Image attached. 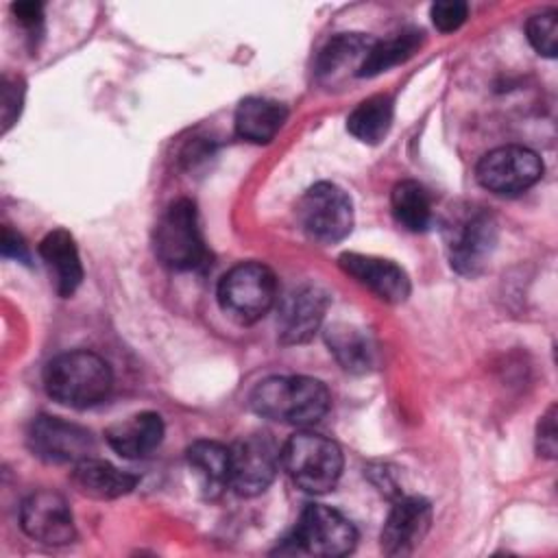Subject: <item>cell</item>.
Returning a JSON list of instances; mask_svg holds the SVG:
<instances>
[{
	"mask_svg": "<svg viewBox=\"0 0 558 558\" xmlns=\"http://www.w3.org/2000/svg\"><path fill=\"white\" fill-rule=\"evenodd\" d=\"M543 174L541 157L525 146H499L477 163V181L493 194L514 196L532 187Z\"/></svg>",
	"mask_w": 558,
	"mask_h": 558,
	"instance_id": "10",
	"label": "cell"
},
{
	"mask_svg": "<svg viewBox=\"0 0 558 558\" xmlns=\"http://www.w3.org/2000/svg\"><path fill=\"white\" fill-rule=\"evenodd\" d=\"M432 523V506L423 497H397L381 530V549L388 556L412 554Z\"/></svg>",
	"mask_w": 558,
	"mask_h": 558,
	"instance_id": "14",
	"label": "cell"
},
{
	"mask_svg": "<svg viewBox=\"0 0 558 558\" xmlns=\"http://www.w3.org/2000/svg\"><path fill=\"white\" fill-rule=\"evenodd\" d=\"M296 214L303 231L323 244L347 238L353 227V203L349 194L329 181L312 185L303 194Z\"/></svg>",
	"mask_w": 558,
	"mask_h": 558,
	"instance_id": "9",
	"label": "cell"
},
{
	"mask_svg": "<svg viewBox=\"0 0 558 558\" xmlns=\"http://www.w3.org/2000/svg\"><path fill=\"white\" fill-rule=\"evenodd\" d=\"M281 466V447L270 434H248L229 447V486L253 497L264 493Z\"/></svg>",
	"mask_w": 558,
	"mask_h": 558,
	"instance_id": "8",
	"label": "cell"
},
{
	"mask_svg": "<svg viewBox=\"0 0 558 558\" xmlns=\"http://www.w3.org/2000/svg\"><path fill=\"white\" fill-rule=\"evenodd\" d=\"M39 255L59 296H72L83 281V266L74 238L65 229L50 231L39 242Z\"/></svg>",
	"mask_w": 558,
	"mask_h": 558,
	"instance_id": "16",
	"label": "cell"
},
{
	"mask_svg": "<svg viewBox=\"0 0 558 558\" xmlns=\"http://www.w3.org/2000/svg\"><path fill=\"white\" fill-rule=\"evenodd\" d=\"M329 296L318 286H301L292 290L279 305L277 329L283 344H303L320 327Z\"/></svg>",
	"mask_w": 558,
	"mask_h": 558,
	"instance_id": "13",
	"label": "cell"
},
{
	"mask_svg": "<svg viewBox=\"0 0 558 558\" xmlns=\"http://www.w3.org/2000/svg\"><path fill=\"white\" fill-rule=\"evenodd\" d=\"M375 39L362 33H338L331 37L316 59V74L320 81L336 83L349 72L357 76L362 61L366 59Z\"/></svg>",
	"mask_w": 558,
	"mask_h": 558,
	"instance_id": "19",
	"label": "cell"
},
{
	"mask_svg": "<svg viewBox=\"0 0 558 558\" xmlns=\"http://www.w3.org/2000/svg\"><path fill=\"white\" fill-rule=\"evenodd\" d=\"M163 421L157 412H140L107 429L109 447L122 458H144L163 440Z\"/></svg>",
	"mask_w": 558,
	"mask_h": 558,
	"instance_id": "17",
	"label": "cell"
},
{
	"mask_svg": "<svg viewBox=\"0 0 558 558\" xmlns=\"http://www.w3.org/2000/svg\"><path fill=\"white\" fill-rule=\"evenodd\" d=\"M331 405L323 381L305 375L268 377L251 392V408L270 421L307 427L318 423Z\"/></svg>",
	"mask_w": 558,
	"mask_h": 558,
	"instance_id": "1",
	"label": "cell"
},
{
	"mask_svg": "<svg viewBox=\"0 0 558 558\" xmlns=\"http://www.w3.org/2000/svg\"><path fill=\"white\" fill-rule=\"evenodd\" d=\"M392 98L386 94L371 96L362 100L351 116L347 118V129L353 137H357L364 144H377L386 137L392 124Z\"/></svg>",
	"mask_w": 558,
	"mask_h": 558,
	"instance_id": "22",
	"label": "cell"
},
{
	"mask_svg": "<svg viewBox=\"0 0 558 558\" xmlns=\"http://www.w3.org/2000/svg\"><path fill=\"white\" fill-rule=\"evenodd\" d=\"M155 253L172 270H198L207 266L209 251L201 233L196 205L190 198L174 201L161 214L155 229Z\"/></svg>",
	"mask_w": 558,
	"mask_h": 558,
	"instance_id": "4",
	"label": "cell"
},
{
	"mask_svg": "<svg viewBox=\"0 0 558 558\" xmlns=\"http://www.w3.org/2000/svg\"><path fill=\"white\" fill-rule=\"evenodd\" d=\"M527 39L532 48L543 57H556L558 48V13L556 11H543L527 20L525 24Z\"/></svg>",
	"mask_w": 558,
	"mask_h": 558,
	"instance_id": "26",
	"label": "cell"
},
{
	"mask_svg": "<svg viewBox=\"0 0 558 558\" xmlns=\"http://www.w3.org/2000/svg\"><path fill=\"white\" fill-rule=\"evenodd\" d=\"M22 530L39 543L65 545L74 538V517L63 499L54 490H35L20 506Z\"/></svg>",
	"mask_w": 558,
	"mask_h": 558,
	"instance_id": "12",
	"label": "cell"
},
{
	"mask_svg": "<svg viewBox=\"0 0 558 558\" xmlns=\"http://www.w3.org/2000/svg\"><path fill=\"white\" fill-rule=\"evenodd\" d=\"M44 386L57 403L83 410L107 399L113 375L100 355L92 351H68L46 364Z\"/></svg>",
	"mask_w": 558,
	"mask_h": 558,
	"instance_id": "2",
	"label": "cell"
},
{
	"mask_svg": "<svg viewBox=\"0 0 558 558\" xmlns=\"http://www.w3.org/2000/svg\"><path fill=\"white\" fill-rule=\"evenodd\" d=\"M288 118V109L268 98H246L235 109V131L253 144H268Z\"/></svg>",
	"mask_w": 558,
	"mask_h": 558,
	"instance_id": "21",
	"label": "cell"
},
{
	"mask_svg": "<svg viewBox=\"0 0 558 558\" xmlns=\"http://www.w3.org/2000/svg\"><path fill=\"white\" fill-rule=\"evenodd\" d=\"M390 209L395 220L408 231H425L432 222V201L418 181H401L392 187Z\"/></svg>",
	"mask_w": 558,
	"mask_h": 558,
	"instance_id": "23",
	"label": "cell"
},
{
	"mask_svg": "<svg viewBox=\"0 0 558 558\" xmlns=\"http://www.w3.org/2000/svg\"><path fill=\"white\" fill-rule=\"evenodd\" d=\"M2 255L13 257L17 262H28V248H26L24 240L9 227H4V231H2Z\"/></svg>",
	"mask_w": 558,
	"mask_h": 558,
	"instance_id": "30",
	"label": "cell"
},
{
	"mask_svg": "<svg viewBox=\"0 0 558 558\" xmlns=\"http://www.w3.org/2000/svg\"><path fill=\"white\" fill-rule=\"evenodd\" d=\"M185 458L205 497L216 499L229 486V447L222 442L196 440L187 447Z\"/></svg>",
	"mask_w": 558,
	"mask_h": 558,
	"instance_id": "20",
	"label": "cell"
},
{
	"mask_svg": "<svg viewBox=\"0 0 558 558\" xmlns=\"http://www.w3.org/2000/svg\"><path fill=\"white\" fill-rule=\"evenodd\" d=\"M432 22L440 33H451L458 31L466 15H469V7L462 0H440L432 4Z\"/></svg>",
	"mask_w": 558,
	"mask_h": 558,
	"instance_id": "27",
	"label": "cell"
},
{
	"mask_svg": "<svg viewBox=\"0 0 558 558\" xmlns=\"http://www.w3.org/2000/svg\"><path fill=\"white\" fill-rule=\"evenodd\" d=\"M421 41H423V33L414 28L395 33L392 37L381 41H373L366 59L360 65L357 76H375L397 63H403L421 48Z\"/></svg>",
	"mask_w": 558,
	"mask_h": 558,
	"instance_id": "24",
	"label": "cell"
},
{
	"mask_svg": "<svg viewBox=\"0 0 558 558\" xmlns=\"http://www.w3.org/2000/svg\"><path fill=\"white\" fill-rule=\"evenodd\" d=\"M445 242L451 268L460 275H477L497 244V222L480 205H464L445 222Z\"/></svg>",
	"mask_w": 558,
	"mask_h": 558,
	"instance_id": "5",
	"label": "cell"
},
{
	"mask_svg": "<svg viewBox=\"0 0 558 558\" xmlns=\"http://www.w3.org/2000/svg\"><path fill=\"white\" fill-rule=\"evenodd\" d=\"M277 299V279L259 262H242L222 275L218 283L220 307L238 323L251 325L268 314Z\"/></svg>",
	"mask_w": 558,
	"mask_h": 558,
	"instance_id": "6",
	"label": "cell"
},
{
	"mask_svg": "<svg viewBox=\"0 0 558 558\" xmlns=\"http://www.w3.org/2000/svg\"><path fill=\"white\" fill-rule=\"evenodd\" d=\"M536 447H538V453H543L545 458L556 456V405H551L541 416L538 432H536Z\"/></svg>",
	"mask_w": 558,
	"mask_h": 558,
	"instance_id": "29",
	"label": "cell"
},
{
	"mask_svg": "<svg viewBox=\"0 0 558 558\" xmlns=\"http://www.w3.org/2000/svg\"><path fill=\"white\" fill-rule=\"evenodd\" d=\"M338 264L347 275H351L357 283L368 288L386 303H403L410 294V279L405 270L390 259L362 253H344L338 257Z\"/></svg>",
	"mask_w": 558,
	"mask_h": 558,
	"instance_id": "15",
	"label": "cell"
},
{
	"mask_svg": "<svg viewBox=\"0 0 558 558\" xmlns=\"http://www.w3.org/2000/svg\"><path fill=\"white\" fill-rule=\"evenodd\" d=\"M286 541L292 545V551L338 558L353 551L357 532L338 510L323 504H307L299 514L292 536Z\"/></svg>",
	"mask_w": 558,
	"mask_h": 558,
	"instance_id": "7",
	"label": "cell"
},
{
	"mask_svg": "<svg viewBox=\"0 0 558 558\" xmlns=\"http://www.w3.org/2000/svg\"><path fill=\"white\" fill-rule=\"evenodd\" d=\"M327 344L329 351L336 355V360L342 364V368L353 373H364L373 366V344L368 336L362 333V329L353 325H331L327 329Z\"/></svg>",
	"mask_w": 558,
	"mask_h": 558,
	"instance_id": "25",
	"label": "cell"
},
{
	"mask_svg": "<svg viewBox=\"0 0 558 558\" xmlns=\"http://www.w3.org/2000/svg\"><path fill=\"white\" fill-rule=\"evenodd\" d=\"M72 484L85 497L116 499L131 493L137 484V477L133 473L120 471L107 460H98L89 456L74 464Z\"/></svg>",
	"mask_w": 558,
	"mask_h": 558,
	"instance_id": "18",
	"label": "cell"
},
{
	"mask_svg": "<svg viewBox=\"0 0 558 558\" xmlns=\"http://www.w3.org/2000/svg\"><path fill=\"white\" fill-rule=\"evenodd\" d=\"M22 96H24V87L20 85V81L4 76V83H2V120H4V129H9L11 122L17 118L20 107H22Z\"/></svg>",
	"mask_w": 558,
	"mask_h": 558,
	"instance_id": "28",
	"label": "cell"
},
{
	"mask_svg": "<svg viewBox=\"0 0 558 558\" xmlns=\"http://www.w3.org/2000/svg\"><path fill=\"white\" fill-rule=\"evenodd\" d=\"M26 442L33 456L48 464H76L94 451L92 432L83 425L70 423L59 416H37L28 432Z\"/></svg>",
	"mask_w": 558,
	"mask_h": 558,
	"instance_id": "11",
	"label": "cell"
},
{
	"mask_svg": "<svg viewBox=\"0 0 558 558\" xmlns=\"http://www.w3.org/2000/svg\"><path fill=\"white\" fill-rule=\"evenodd\" d=\"M13 13L17 17V22L26 28H35L41 24V17H44V9L39 2H20V4H13Z\"/></svg>",
	"mask_w": 558,
	"mask_h": 558,
	"instance_id": "31",
	"label": "cell"
},
{
	"mask_svg": "<svg viewBox=\"0 0 558 558\" xmlns=\"http://www.w3.org/2000/svg\"><path fill=\"white\" fill-rule=\"evenodd\" d=\"M281 466L305 493H327L342 475L340 447L314 432H296L281 447Z\"/></svg>",
	"mask_w": 558,
	"mask_h": 558,
	"instance_id": "3",
	"label": "cell"
}]
</instances>
